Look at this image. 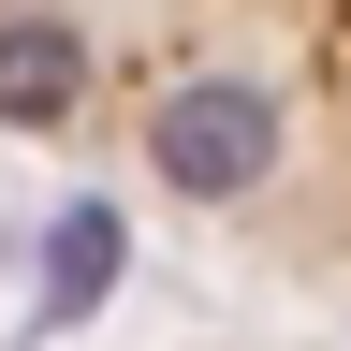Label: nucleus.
Wrapping results in <instances>:
<instances>
[{
    "mask_svg": "<svg viewBox=\"0 0 351 351\" xmlns=\"http://www.w3.org/2000/svg\"><path fill=\"white\" fill-rule=\"evenodd\" d=\"M117 263H132V234H117V205H73L59 234H44V322H88V307L117 293Z\"/></svg>",
    "mask_w": 351,
    "mask_h": 351,
    "instance_id": "3",
    "label": "nucleus"
},
{
    "mask_svg": "<svg viewBox=\"0 0 351 351\" xmlns=\"http://www.w3.org/2000/svg\"><path fill=\"white\" fill-rule=\"evenodd\" d=\"M278 88L263 73H176L161 88V117H147V161H161V191L176 205H249L263 176H278Z\"/></svg>",
    "mask_w": 351,
    "mask_h": 351,
    "instance_id": "1",
    "label": "nucleus"
},
{
    "mask_svg": "<svg viewBox=\"0 0 351 351\" xmlns=\"http://www.w3.org/2000/svg\"><path fill=\"white\" fill-rule=\"evenodd\" d=\"M88 88V44L59 15H0V132H59Z\"/></svg>",
    "mask_w": 351,
    "mask_h": 351,
    "instance_id": "2",
    "label": "nucleus"
}]
</instances>
